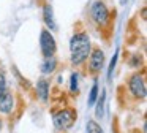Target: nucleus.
<instances>
[{"mask_svg":"<svg viewBox=\"0 0 147 133\" xmlns=\"http://www.w3.org/2000/svg\"><path fill=\"white\" fill-rule=\"evenodd\" d=\"M96 98H98V82H93L92 89H90V94H89V100H87L89 106H93V105H95Z\"/></svg>","mask_w":147,"mask_h":133,"instance_id":"obj_11","label":"nucleus"},{"mask_svg":"<svg viewBox=\"0 0 147 133\" xmlns=\"http://www.w3.org/2000/svg\"><path fill=\"white\" fill-rule=\"evenodd\" d=\"M128 87H130V92L136 98H144L146 97V82H144V78L141 75H133L131 76L130 82H128Z\"/></svg>","mask_w":147,"mask_h":133,"instance_id":"obj_5","label":"nucleus"},{"mask_svg":"<svg viewBox=\"0 0 147 133\" xmlns=\"http://www.w3.org/2000/svg\"><path fill=\"white\" fill-rule=\"evenodd\" d=\"M36 92L38 97L41 98V101H48V95H49V82L46 79H40L36 82Z\"/></svg>","mask_w":147,"mask_h":133,"instance_id":"obj_8","label":"nucleus"},{"mask_svg":"<svg viewBox=\"0 0 147 133\" xmlns=\"http://www.w3.org/2000/svg\"><path fill=\"white\" fill-rule=\"evenodd\" d=\"M43 14H45L46 25H48V27H51V29H55V22H54V16H52L51 5H45V8H43Z\"/></svg>","mask_w":147,"mask_h":133,"instance_id":"obj_10","label":"nucleus"},{"mask_svg":"<svg viewBox=\"0 0 147 133\" xmlns=\"http://www.w3.org/2000/svg\"><path fill=\"white\" fill-rule=\"evenodd\" d=\"M103 63H105V52H103L101 49L92 51V54H90V62H89L90 70H92V71H100Z\"/></svg>","mask_w":147,"mask_h":133,"instance_id":"obj_6","label":"nucleus"},{"mask_svg":"<svg viewBox=\"0 0 147 133\" xmlns=\"http://www.w3.org/2000/svg\"><path fill=\"white\" fill-rule=\"evenodd\" d=\"M40 46H41L43 56L45 57H51L54 56L55 49H57V44H55V40L52 37V33L49 30H41V35H40Z\"/></svg>","mask_w":147,"mask_h":133,"instance_id":"obj_4","label":"nucleus"},{"mask_svg":"<svg viewBox=\"0 0 147 133\" xmlns=\"http://www.w3.org/2000/svg\"><path fill=\"white\" fill-rule=\"evenodd\" d=\"M5 90H7V81H5V75H3V71L0 70V95L3 94Z\"/></svg>","mask_w":147,"mask_h":133,"instance_id":"obj_16","label":"nucleus"},{"mask_svg":"<svg viewBox=\"0 0 147 133\" xmlns=\"http://www.w3.org/2000/svg\"><path fill=\"white\" fill-rule=\"evenodd\" d=\"M105 98H106V92L103 90L101 95L98 97V100H96V101H98V105H96V111H95L96 117H101L103 116V111H105V109H103V106H105Z\"/></svg>","mask_w":147,"mask_h":133,"instance_id":"obj_12","label":"nucleus"},{"mask_svg":"<svg viewBox=\"0 0 147 133\" xmlns=\"http://www.w3.org/2000/svg\"><path fill=\"white\" fill-rule=\"evenodd\" d=\"M14 106V98L8 90H5L0 95V113L2 114H10Z\"/></svg>","mask_w":147,"mask_h":133,"instance_id":"obj_7","label":"nucleus"},{"mask_svg":"<svg viewBox=\"0 0 147 133\" xmlns=\"http://www.w3.org/2000/svg\"><path fill=\"white\" fill-rule=\"evenodd\" d=\"M117 56L119 54L115 52L114 56H112V59H111V63H109V68H108V78L109 79L112 78V71H114V66H115V63H117Z\"/></svg>","mask_w":147,"mask_h":133,"instance_id":"obj_14","label":"nucleus"},{"mask_svg":"<svg viewBox=\"0 0 147 133\" xmlns=\"http://www.w3.org/2000/svg\"><path fill=\"white\" fill-rule=\"evenodd\" d=\"M70 90L71 92H78V73H73L70 79Z\"/></svg>","mask_w":147,"mask_h":133,"instance_id":"obj_15","label":"nucleus"},{"mask_svg":"<svg viewBox=\"0 0 147 133\" xmlns=\"http://www.w3.org/2000/svg\"><path fill=\"white\" fill-rule=\"evenodd\" d=\"M87 133H103V130L95 120H89V124H87Z\"/></svg>","mask_w":147,"mask_h":133,"instance_id":"obj_13","label":"nucleus"},{"mask_svg":"<svg viewBox=\"0 0 147 133\" xmlns=\"http://www.w3.org/2000/svg\"><path fill=\"white\" fill-rule=\"evenodd\" d=\"M90 40L86 33H76L70 40V59L73 65H81L89 57Z\"/></svg>","mask_w":147,"mask_h":133,"instance_id":"obj_1","label":"nucleus"},{"mask_svg":"<svg viewBox=\"0 0 147 133\" xmlns=\"http://www.w3.org/2000/svg\"><path fill=\"white\" fill-rule=\"evenodd\" d=\"M76 120V113L73 109H62L60 113H57L54 116V125L57 128H70Z\"/></svg>","mask_w":147,"mask_h":133,"instance_id":"obj_3","label":"nucleus"},{"mask_svg":"<svg viewBox=\"0 0 147 133\" xmlns=\"http://www.w3.org/2000/svg\"><path fill=\"white\" fill-rule=\"evenodd\" d=\"M55 66H57V60L54 59V56L45 57V60H43V63H41V71L46 73V75H49V73H52L55 70Z\"/></svg>","mask_w":147,"mask_h":133,"instance_id":"obj_9","label":"nucleus"},{"mask_svg":"<svg viewBox=\"0 0 147 133\" xmlns=\"http://www.w3.org/2000/svg\"><path fill=\"white\" fill-rule=\"evenodd\" d=\"M90 14L98 25H105L109 19V10L106 8V5L101 0H96V2H93L92 8H90Z\"/></svg>","mask_w":147,"mask_h":133,"instance_id":"obj_2","label":"nucleus"}]
</instances>
